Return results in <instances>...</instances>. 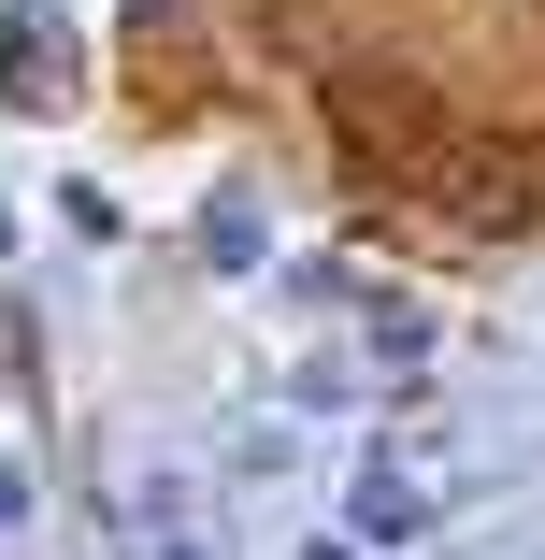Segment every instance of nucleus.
<instances>
[{
  "instance_id": "nucleus-1",
  "label": "nucleus",
  "mask_w": 545,
  "mask_h": 560,
  "mask_svg": "<svg viewBox=\"0 0 545 560\" xmlns=\"http://www.w3.org/2000/svg\"><path fill=\"white\" fill-rule=\"evenodd\" d=\"M331 116H345L359 159H374L388 187H416V201H446V173H502L488 144L446 130V101H430V86H388V72H331Z\"/></svg>"
}]
</instances>
